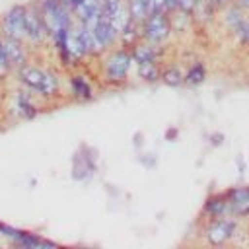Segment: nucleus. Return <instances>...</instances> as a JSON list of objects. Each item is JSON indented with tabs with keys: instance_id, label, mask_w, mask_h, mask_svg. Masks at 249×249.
Listing matches in <instances>:
<instances>
[{
	"instance_id": "f257e3e1",
	"label": "nucleus",
	"mask_w": 249,
	"mask_h": 249,
	"mask_svg": "<svg viewBox=\"0 0 249 249\" xmlns=\"http://www.w3.org/2000/svg\"><path fill=\"white\" fill-rule=\"evenodd\" d=\"M12 80L16 84L27 88L29 91H33L47 105L56 103L62 95H66L60 70L54 66H49V64H41L37 60H29L21 68H18L12 76Z\"/></svg>"
},
{
	"instance_id": "f03ea898",
	"label": "nucleus",
	"mask_w": 249,
	"mask_h": 249,
	"mask_svg": "<svg viewBox=\"0 0 249 249\" xmlns=\"http://www.w3.org/2000/svg\"><path fill=\"white\" fill-rule=\"evenodd\" d=\"M0 103H2L4 117L10 123L31 121V119L39 117L47 107V103L41 97H37L27 88L16 84L14 80H10V88H8V84L2 88Z\"/></svg>"
},
{
	"instance_id": "7ed1b4c3",
	"label": "nucleus",
	"mask_w": 249,
	"mask_h": 249,
	"mask_svg": "<svg viewBox=\"0 0 249 249\" xmlns=\"http://www.w3.org/2000/svg\"><path fill=\"white\" fill-rule=\"evenodd\" d=\"M99 78L107 86H123L134 66L132 53L126 47H113L99 56Z\"/></svg>"
},
{
	"instance_id": "20e7f679",
	"label": "nucleus",
	"mask_w": 249,
	"mask_h": 249,
	"mask_svg": "<svg viewBox=\"0 0 249 249\" xmlns=\"http://www.w3.org/2000/svg\"><path fill=\"white\" fill-rule=\"evenodd\" d=\"M35 2L39 6V12H41L45 23H47L51 39L70 31L72 25L76 23L72 10L62 0H35Z\"/></svg>"
},
{
	"instance_id": "39448f33",
	"label": "nucleus",
	"mask_w": 249,
	"mask_h": 249,
	"mask_svg": "<svg viewBox=\"0 0 249 249\" xmlns=\"http://www.w3.org/2000/svg\"><path fill=\"white\" fill-rule=\"evenodd\" d=\"M25 43L33 53L51 47V35L35 0L25 2Z\"/></svg>"
},
{
	"instance_id": "423d86ee",
	"label": "nucleus",
	"mask_w": 249,
	"mask_h": 249,
	"mask_svg": "<svg viewBox=\"0 0 249 249\" xmlns=\"http://www.w3.org/2000/svg\"><path fill=\"white\" fill-rule=\"evenodd\" d=\"M99 171V154L97 148L89 144H80L70 160V177L76 183H89Z\"/></svg>"
},
{
	"instance_id": "0eeeda50",
	"label": "nucleus",
	"mask_w": 249,
	"mask_h": 249,
	"mask_svg": "<svg viewBox=\"0 0 249 249\" xmlns=\"http://www.w3.org/2000/svg\"><path fill=\"white\" fill-rule=\"evenodd\" d=\"M239 218L235 216H222L214 220H206V226L202 230L204 241L212 247H222L228 245L239 231Z\"/></svg>"
},
{
	"instance_id": "6e6552de",
	"label": "nucleus",
	"mask_w": 249,
	"mask_h": 249,
	"mask_svg": "<svg viewBox=\"0 0 249 249\" xmlns=\"http://www.w3.org/2000/svg\"><path fill=\"white\" fill-rule=\"evenodd\" d=\"M173 31H175L173 21L167 12H152L142 21V39L152 45L165 47V43L171 39Z\"/></svg>"
},
{
	"instance_id": "1a4fd4ad",
	"label": "nucleus",
	"mask_w": 249,
	"mask_h": 249,
	"mask_svg": "<svg viewBox=\"0 0 249 249\" xmlns=\"http://www.w3.org/2000/svg\"><path fill=\"white\" fill-rule=\"evenodd\" d=\"M0 235L6 237L12 245L16 247H23V249H43V247H58V243L29 231V230H21V228H14L10 224L0 222Z\"/></svg>"
},
{
	"instance_id": "9d476101",
	"label": "nucleus",
	"mask_w": 249,
	"mask_h": 249,
	"mask_svg": "<svg viewBox=\"0 0 249 249\" xmlns=\"http://www.w3.org/2000/svg\"><path fill=\"white\" fill-rule=\"evenodd\" d=\"M66 86V95L74 103H88L95 97V84L93 80L80 68L68 70V76L64 80Z\"/></svg>"
},
{
	"instance_id": "9b49d317",
	"label": "nucleus",
	"mask_w": 249,
	"mask_h": 249,
	"mask_svg": "<svg viewBox=\"0 0 249 249\" xmlns=\"http://www.w3.org/2000/svg\"><path fill=\"white\" fill-rule=\"evenodd\" d=\"M0 31L4 37L25 43V4H14L2 12Z\"/></svg>"
},
{
	"instance_id": "f8f14e48",
	"label": "nucleus",
	"mask_w": 249,
	"mask_h": 249,
	"mask_svg": "<svg viewBox=\"0 0 249 249\" xmlns=\"http://www.w3.org/2000/svg\"><path fill=\"white\" fill-rule=\"evenodd\" d=\"M86 25L91 27V31H93V35H95V39H97V43H99V47H101L103 53L109 51V49H113V47H119L121 33H119L117 27L113 25L111 18L99 14V18H97L95 21L86 23Z\"/></svg>"
},
{
	"instance_id": "ddd939ff",
	"label": "nucleus",
	"mask_w": 249,
	"mask_h": 249,
	"mask_svg": "<svg viewBox=\"0 0 249 249\" xmlns=\"http://www.w3.org/2000/svg\"><path fill=\"white\" fill-rule=\"evenodd\" d=\"M230 202V214L247 220L249 218V185H235L224 191Z\"/></svg>"
},
{
	"instance_id": "4468645a",
	"label": "nucleus",
	"mask_w": 249,
	"mask_h": 249,
	"mask_svg": "<svg viewBox=\"0 0 249 249\" xmlns=\"http://www.w3.org/2000/svg\"><path fill=\"white\" fill-rule=\"evenodd\" d=\"M74 14L76 21L80 23H91L99 18L103 10V0H62Z\"/></svg>"
},
{
	"instance_id": "2eb2a0df",
	"label": "nucleus",
	"mask_w": 249,
	"mask_h": 249,
	"mask_svg": "<svg viewBox=\"0 0 249 249\" xmlns=\"http://www.w3.org/2000/svg\"><path fill=\"white\" fill-rule=\"evenodd\" d=\"M4 49H6V56H8V62L14 68V72L18 68H21L23 64H27L29 60H33V56H35V53L31 51V47L27 43L16 41L10 37H4Z\"/></svg>"
},
{
	"instance_id": "dca6fc26",
	"label": "nucleus",
	"mask_w": 249,
	"mask_h": 249,
	"mask_svg": "<svg viewBox=\"0 0 249 249\" xmlns=\"http://www.w3.org/2000/svg\"><path fill=\"white\" fill-rule=\"evenodd\" d=\"M222 10H224V18H222L224 19V25L228 27V31H231L233 35H237L245 27V23L249 19V12L243 6H239L237 2H231V4H228Z\"/></svg>"
},
{
	"instance_id": "f3484780",
	"label": "nucleus",
	"mask_w": 249,
	"mask_h": 249,
	"mask_svg": "<svg viewBox=\"0 0 249 249\" xmlns=\"http://www.w3.org/2000/svg\"><path fill=\"white\" fill-rule=\"evenodd\" d=\"M202 216L206 220H214V218H222V216H231L226 193H212V195H208L204 204H202Z\"/></svg>"
},
{
	"instance_id": "a211bd4d",
	"label": "nucleus",
	"mask_w": 249,
	"mask_h": 249,
	"mask_svg": "<svg viewBox=\"0 0 249 249\" xmlns=\"http://www.w3.org/2000/svg\"><path fill=\"white\" fill-rule=\"evenodd\" d=\"M132 53V60L134 64H142V62H161L163 58V47L160 45H152L144 39H140L134 47H130Z\"/></svg>"
},
{
	"instance_id": "6ab92c4d",
	"label": "nucleus",
	"mask_w": 249,
	"mask_h": 249,
	"mask_svg": "<svg viewBox=\"0 0 249 249\" xmlns=\"http://www.w3.org/2000/svg\"><path fill=\"white\" fill-rule=\"evenodd\" d=\"M206 74H208V70H206V64L204 62L196 60V62L189 64L187 70H185V86H189V88L200 86L206 80Z\"/></svg>"
},
{
	"instance_id": "aec40b11",
	"label": "nucleus",
	"mask_w": 249,
	"mask_h": 249,
	"mask_svg": "<svg viewBox=\"0 0 249 249\" xmlns=\"http://www.w3.org/2000/svg\"><path fill=\"white\" fill-rule=\"evenodd\" d=\"M136 66V74L142 82H148V84H154L161 78V62H142V64H134Z\"/></svg>"
},
{
	"instance_id": "412c9836",
	"label": "nucleus",
	"mask_w": 249,
	"mask_h": 249,
	"mask_svg": "<svg viewBox=\"0 0 249 249\" xmlns=\"http://www.w3.org/2000/svg\"><path fill=\"white\" fill-rule=\"evenodd\" d=\"M165 86L169 88H179V86H185V72L173 64V66H163L161 70V78H160Z\"/></svg>"
},
{
	"instance_id": "4be33fe9",
	"label": "nucleus",
	"mask_w": 249,
	"mask_h": 249,
	"mask_svg": "<svg viewBox=\"0 0 249 249\" xmlns=\"http://www.w3.org/2000/svg\"><path fill=\"white\" fill-rule=\"evenodd\" d=\"M126 8H128V14H130V19L140 23V25L152 14V10H150L146 0H126Z\"/></svg>"
},
{
	"instance_id": "5701e85b",
	"label": "nucleus",
	"mask_w": 249,
	"mask_h": 249,
	"mask_svg": "<svg viewBox=\"0 0 249 249\" xmlns=\"http://www.w3.org/2000/svg\"><path fill=\"white\" fill-rule=\"evenodd\" d=\"M12 76H14V68L8 62L6 49H4V35L0 31V88H4L6 84H10Z\"/></svg>"
},
{
	"instance_id": "b1692460",
	"label": "nucleus",
	"mask_w": 249,
	"mask_h": 249,
	"mask_svg": "<svg viewBox=\"0 0 249 249\" xmlns=\"http://www.w3.org/2000/svg\"><path fill=\"white\" fill-rule=\"evenodd\" d=\"M210 144H212V146H222V144H224V134H222V132L210 134Z\"/></svg>"
},
{
	"instance_id": "393cba45",
	"label": "nucleus",
	"mask_w": 249,
	"mask_h": 249,
	"mask_svg": "<svg viewBox=\"0 0 249 249\" xmlns=\"http://www.w3.org/2000/svg\"><path fill=\"white\" fill-rule=\"evenodd\" d=\"M216 10H222V8H226L228 4H231V2H235V0H208Z\"/></svg>"
},
{
	"instance_id": "a878e982",
	"label": "nucleus",
	"mask_w": 249,
	"mask_h": 249,
	"mask_svg": "<svg viewBox=\"0 0 249 249\" xmlns=\"http://www.w3.org/2000/svg\"><path fill=\"white\" fill-rule=\"evenodd\" d=\"M177 136H179V128L173 126V128H167L165 130V140H175Z\"/></svg>"
},
{
	"instance_id": "bb28decb",
	"label": "nucleus",
	"mask_w": 249,
	"mask_h": 249,
	"mask_svg": "<svg viewBox=\"0 0 249 249\" xmlns=\"http://www.w3.org/2000/svg\"><path fill=\"white\" fill-rule=\"evenodd\" d=\"M237 167H239V175H243V171H245V163H243V158H241V156H237Z\"/></svg>"
},
{
	"instance_id": "cd10ccee",
	"label": "nucleus",
	"mask_w": 249,
	"mask_h": 249,
	"mask_svg": "<svg viewBox=\"0 0 249 249\" xmlns=\"http://www.w3.org/2000/svg\"><path fill=\"white\" fill-rule=\"evenodd\" d=\"M235 2H237L239 6H243V8H245V10L249 12V0H235Z\"/></svg>"
},
{
	"instance_id": "c85d7f7f",
	"label": "nucleus",
	"mask_w": 249,
	"mask_h": 249,
	"mask_svg": "<svg viewBox=\"0 0 249 249\" xmlns=\"http://www.w3.org/2000/svg\"><path fill=\"white\" fill-rule=\"evenodd\" d=\"M6 123V117H4V111H2V103H0V124Z\"/></svg>"
},
{
	"instance_id": "c756f323",
	"label": "nucleus",
	"mask_w": 249,
	"mask_h": 249,
	"mask_svg": "<svg viewBox=\"0 0 249 249\" xmlns=\"http://www.w3.org/2000/svg\"><path fill=\"white\" fill-rule=\"evenodd\" d=\"M169 2H171V8H173V12H175V10L179 8V0H169Z\"/></svg>"
},
{
	"instance_id": "7c9ffc66",
	"label": "nucleus",
	"mask_w": 249,
	"mask_h": 249,
	"mask_svg": "<svg viewBox=\"0 0 249 249\" xmlns=\"http://www.w3.org/2000/svg\"><path fill=\"white\" fill-rule=\"evenodd\" d=\"M0 91H2V88H0Z\"/></svg>"
},
{
	"instance_id": "2f4dec72",
	"label": "nucleus",
	"mask_w": 249,
	"mask_h": 249,
	"mask_svg": "<svg viewBox=\"0 0 249 249\" xmlns=\"http://www.w3.org/2000/svg\"><path fill=\"white\" fill-rule=\"evenodd\" d=\"M247 47H249V45H247Z\"/></svg>"
}]
</instances>
